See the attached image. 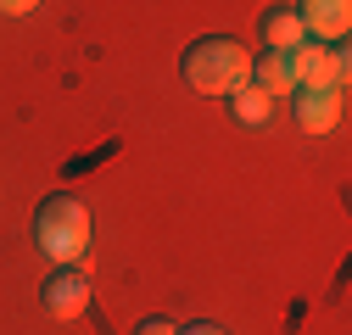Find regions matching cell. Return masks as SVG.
<instances>
[{"label": "cell", "instance_id": "obj_1", "mask_svg": "<svg viewBox=\"0 0 352 335\" xmlns=\"http://www.w3.org/2000/svg\"><path fill=\"white\" fill-rule=\"evenodd\" d=\"M179 67H185V84L201 95H235L241 84H252V51L230 34H201Z\"/></svg>", "mask_w": 352, "mask_h": 335}, {"label": "cell", "instance_id": "obj_2", "mask_svg": "<svg viewBox=\"0 0 352 335\" xmlns=\"http://www.w3.org/2000/svg\"><path fill=\"white\" fill-rule=\"evenodd\" d=\"M34 246L45 251L51 263H73L90 246V213H84L78 196H45L34 213Z\"/></svg>", "mask_w": 352, "mask_h": 335}, {"label": "cell", "instance_id": "obj_3", "mask_svg": "<svg viewBox=\"0 0 352 335\" xmlns=\"http://www.w3.org/2000/svg\"><path fill=\"white\" fill-rule=\"evenodd\" d=\"M285 67H291L296 90H336V62L319 39H302L296 51H285Z\"/></svg>", "mask_w": 352, "mask_h": 335}, {"label": "cell", "instance_id": "obj_4", "mask_svg": "<svg viewBox=\"0 0 352 335\" xmlns=\"http://www.w3.org/2000/svg\"><path fill=\"white\" fill-rule=\"evenodd\" d=\"M39 302H45L51 319H78L84 308H90V279H84L78 268H56L45 279V290H39Z\"/></svg>", "mask_w": 352, "mask_h": 335}, {"label": "cell", "instance_id": "obj_5", "mask_svg": "<svg viewBox=\"0 0 352 335\" xmlns=\"http://www.w3.org/2000/svg\"><path fill=\"white\" fill-rule=\"evenodd\" d=\"M296 23H302V34H314L319 45H324V39H346V28H352V0H302V6H296Z\"/></svg>", "mask_w": 352, "mask_h": 335}, {"label": "cell", "instance_id": "obj_6", "mask_svg": "<svg viewBox=\"0 0 352 335\" xmlns=\"http://www.w3.org/2000/svg\"><path fill=\"white\" fill-rule=\"evenodd\" d=\"M341 123V90H296V129L330 135Z\"/></svg>", "mask_w": 352, "mask_h": 335}, {"label": "cell", "instance_id": "obj_7", "mask_svg": "<svg viewBox=\"0 0 352 335\" xmlns=\"http://www.w3.org/2000/svg\"><path fill=\"white\" fill-rule=\"evenodd\" d=\"M252 84H257V90H269L274 101L296 90V84H291V67H285V56H280V51H269L263 62H252Z\"/></svg>", "mask_w": 352, "mask_h": 335}, {"label": "cell", "instance_id": "obj_8", "mask_svg": "<svg viewBox=\"0 0 352 335\" xmlns=\"http://www.w3.org/2000/svg\"><path fill=\"white\" fill-rule=\"evenodd\" d=\"M263 39H269V51H280V56H285V51H296V45H302L307 34H302L296 12H269V17H263Z\"/></svg>", "mask_w": 352, "mask_h": 335}, {"label": "cell", "instance_id": "obj_9", "mask_svg": "<svg viewBox=\"0 0 352 335\" xmlns=\"http://www.w3.org/2000/svg\"><path fill=\"white\" fill-rule=\"evenodd\" d=\"M230 106H235V117L246 123V129H257V123L274 112V95H269V90H257V84H241V90L230 95Z\"/></svg>", "mask_w": 352, "mask_h": 335}, {"label": "cell", "instance_id": "obj_10", "mask_svg": "<svg viewBox=\"0 0 352 335\" xmlns=\"http://www.w3.org/2000/svg\"><path fill=\"white\" fill-rule=\"evenodd\" d=\"M39 6V0H0V12H6V17H28Z\"/></svg>", "mask_w": 352, "mask_h": 335}, {"label": "cell", "instance_id": "obj_11", "mask_svg": "<svg viewBox=\"0 0 352 335\" xmlns=\"http://www.w3.org/2000/svg\"><path fill=\"white\" fill-rule=\"evenodd\" d=\"M135 335H179V330H173V324H168V319H146V324H140V330H135Z\"/></svg>", "mask_w": 352, "mask_h": 335}, {"label": "cell", "instance_id": "obj_12", "mask_svg": "<svg viewBox=\"0 0 352 335\" xmlns=\"http://www.w3.org/2000/svg\"><path fill=\"white\" fill-rule=\"evenodd\" d=\"M179 335H230V330H218V324H190V330H179Z\"/></svg>", "mask_w": 352, "mask_h": 335}]
</instances>
